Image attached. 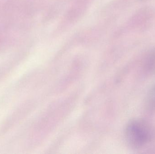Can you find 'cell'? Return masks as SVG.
Wrapping results in <instances>:
<instances>
[{"label":"cell","instance_id":"2","mask_svg":"<svg viewBox=\"0 0 155 154\" xmlns=\"http://www.w3.org/2000/svg\"><path fill=\"white\" fill-rule=\"evenodd\" d=\"M151 96H152V99H151V100H152V102H153L154 104H155V89L154 90L153 92L152 93Z\"/></svg>","mask_w":155,"mask_h":154},{"label":"cell","instance_id":"1","mask_svg":"<svg viewBox=\"0 0 155 154\" xmlns=\"http://www.w3.org/2000/svg\"><path fill=\"white\" fill-rule=\"evenodd\" d=\"M152 136L151 127L146 122L140 119L132 120L126 128L127 142L134 149H140L145 146L151 141Z\"/></svg>","mask_w":155,"mask_h":154}]
</instances>
